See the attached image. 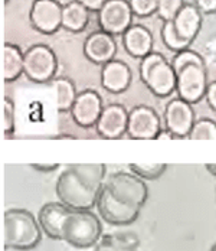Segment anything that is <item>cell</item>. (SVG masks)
<instances>
[{
  "label": "cell",
  "instance_id": "cell-10",
  "mask_svg": "<svg viewBox=\"0 0 216 251\" xmlns=\"http://www.w3.org/2000/svg\"><path fill=\"white\" fill-rule=\"evenodd\" d=\"M162 123L157 111L148 105H136L128 111L127 136L133 140H156Z\"/></svg>",
  "mask_w": 216,
  "mask_h": 251
},
{
  "label": "cell",
  "instance_id": "cell-18",
  "mask_svg": "<svg viewBox=\"0 0 216 251\" xmlns=\"http://www.w3.org/2000/svg\"><path fill=\"white\" fill-rule=\"evenodd\" d=\"M121 42L122 48L130 56L143 59L144 56L153 52L154 38L148 27L134 24L125 33H122Z\"/></svg>",
  "mask_w": 216,
  "mask_h": 251
},
{
  "label": "cell",
  "instance_id": "cell-36",
  "mask_svg": "<svg viewBox=\"0 0 216 251\" xmlns=\"http://www.w3.org/2000/svg\"><path fill=\"white\" fill-rule=\"evenodd\" d=\"M55 139H76V137L71 136V134H61V136H56Z\"/></svg>",
  "mask_w": 216,
  "mask_h": 251
},
{
  "label": "cell",
  "instance_id": "cell-23",
  "mask_svg": "<svg viewBox=\"0 0 216 251\" xmlns=\"http://www.w3.org/2000/svg\"><path fill=\"white\" fill-rule=\"evenodd\" d=\"M160 36H162V41L165 44V47L168 48V50L177 53L180 50H189L192 44L186 42L185 39H182L179 36V33L176 32L174 29V25H173V21L171 22H163V26H162V30H160Z\"/></svg>",
  "mask_w": 216,
  "mask_h": 251
},
{
  "label": "cell",
  "instance_id": "cell-30",
  "mask_svg": "<svg viewBox=\"0 0 216 251\" xmlns=\"http://www.w3.org/2000/svg\"><path fill=\"white\" fill-rule=\"evenodd\" d=\"M203 15L216 13V0H194L193 3Z\"/></svg>",
  "mask_w": 216,
  "mask_h": 251
},
{
  "label": "cell",
  "instance_id": "cell-6",
  "mask_svg": "<svg viewBox=\"0 0 216 251\" xmlns=\"http://www.w3.org/2000/svg\"><path fill=\"white\" fill-rule=\"evenodd\" d=\"M58 58L53 50L45 44H35L24 52V75L29 81L45 84L55 79Z\"/></svg>",
  "mask_w": 216,
  "mask_h": 251
},
{
  "label": "cell",
  "instance_id": "cell-8",
  "mask_svg": "<svg viewBox=\"0 0 216 251\" xmlns=\"http://www.w3.org/2000/svg\"><path fill=\"white\" fill-rule=\"evenodd\" d=\"M134 13L128 0H107L96 12V22L101 30L113 36L125 33L133 24Z\"/></svg>",
  "mask_w": 216,
  "mask_h": 251
},
{
  "label": "cell",
  "instance_id": "cell-17",
  "mask_svg": "<svg viewBox=\"0 0 216 251\" xmlns=\"http://www.w3.org/2000/svg\"><path fill=\"white\" fill-rule=\"evenodd\" d=\"M73 209L62 202H47L38 212V221L42 231L50 240L62 241V226Z\"/></svg>",
  "mask_w": 216,
  "mask_h": 251
},
{
  "label": "cell",
  "instance_id": "cell-7",
  "mask_svg": "<svg viewBox=\"0 0 216 251\" xmlns=\"http://www.w3.org/2000/svg\"><path fill=\"white\" fill-rule=\"evenodd\" d=\"M176 93L179 99L189 104H197L205 99L208 91V74L205 64H191L177 73Z\"/></svg>",
  "mask_w": 216,
  "mask_h": 251
},
{
  "label": "cell",
  "instance_id": "cell-24",
  "mask_svg": "<svg viewBox=\"0 0 216 251\" xmlns=\"http://www.w3.org/2000/svg\"><path fill=\"white\" fill-rule=\"evenodd\" d=\"M130 172L134 175L142 177L143 180H156L168 169L166 163H154V165H137V163H130L128 165Z\"/></svg>",
  "mask_w": 216,
  "mask_h": 251
},
{
  "label": "cell",
  "instance_id": "cell-21",
  "mask_svg": "<svg viewBox=\"0 0 216 251\" xmlns=\"http://www.w3.org/2000/svg\"><path fill=\"white\" fill-rule=\"evenodd\" d=\"M90 13L91 12L76 0H72L70 3L64 4L62 29L71 33H79L85 30L90 24Z\"/></svg>",
  "mask_w": 216,
  "mask_h": 251
},
{
  "label": "cell",
  "instance_id": "cell-28",
  "mask_svg": "<svg viewBox=\"0 0 216 251\" xmlns=\"http://www.w3.org/2000/svg\"><path fill=\"white\" fill-rule=\"evenodd\" d=\"M185 4V0H159L157 16L163 22H171Z\"/></svg>",
  "mask_w": 216,
  "mask_h": 251
},
{
  "label": "cell",
  "instance_id": "cell-5",
  "mask_svg": "<svg viewBox=\"0 0 216 251\" xmlns=\"http://www.w3.org/2000/svg\"><path fill=\"white\" fill-rule=\"evenodd\" d=\"M108 192L121 203L143 208L148 200V188L145 180L133 172H114L104 182Z\"/></svg>",
  "mask_w": 216,
  "mask_h": 251
},
{
  "label": "cell",
  "instance_id": "cell-11",
  "mask_svg": "<svg viewBox=\"0 0 216 251\" xmlns=\"http://www.w3.org/2000/svg\"><path fill=\"white\" fill-rule=\"evenodd\" d=\"M64 4L58 0H33L29 10L30 26L44 35H53L62 27Z\"/></svg>",
  "mask_w": 216,
  "mask_h": 251
},
{
  "label": "cell",
  "instance_id": "cell-32",
  "mask_svg": "<svg viewBox=\"0 0 216 251\" xmlns=\"http://www.w3.org/2000/svg\"><path fill=\"white\" fill-rule=\"evenodd\" d=\"M30 168L35 169L36 172L50 174V172H55L56 169H59V165L58 163H32Z\"/></svg>",
  "mask_w": 216,
  "mask_h": 251
},
{
  "label": "cell",
  "instance_id": "cell-2",
  "mask_svg": "<svg viewBox=\"0 0 216 251\" xmlns=\"http://www.w3.org/2000/svg\"><path fill=\"white\" fill-rule=\"evenodd\" d=\"M38 217L24 208H10L3 214V246L7 250H33L42 241Z\"/></svg>",
  "mask_w": 216,
  "mask_h": 251
},
{
  "label": "cell",
  "instance_id": "cell-1",
  "mask_svg": "<svg viewBox=\"0 0 216 251\" xmlns=\"http://www.w3.org/2000/svg\"><path fill=\"white\" fill-rule=\"evenodd\" d=\"M104 163H72L56 179L58 201L73 211H91L96 206L99 191L105 182Z\"/></svg>",
  "mask_w": 216,
  "mask_h": 251
},
{
  "label": "cell",
  "instance_id": "cell-22",
  "mask_svg": "<svg viewBox=\"0 0 216 251\" xmlns=\"http://www.w3.org/2000/svg\"><path fill=\"white\" fill-rule=\"evenodd\" d=\"M50 82H52L53 91L56 94L58 111H61V113L71 111L72 105H73V102L76 100V96H78L73 81H72L71 78L61 76V78L52 79Z\"/></svg>",
  "mask_w": 216,
  "mask_h": 251
},
{
  "label": "cell",
  "instance_id": "cell-4",
  "mask_svg": "<svg viewBox=\"0 0 216 251\" xmlns=\"http://www.w3.org/2000/svg\"><path fill=\"white\" fill-rule=\"evenodd\" d=\"M102 224L93 211H72L62 226V241L75 249H90L99 240Z\"/></svg>",
  "mask_w": 216,
  "mask_h": 251
},
{
  "label": "cell",
  "instance_id": "cell-39",
  "mask_svg": "<svg viewBox=\"0 0 216 251\" xmlns=\"http://www.w3.org/2000/svg\"><path fill=\"white\" fill-rule=\"evenodd\" d=\"M215 195H216V192H215Z\"/></svg>",
  "mask_w": 216,
  "mask_h": 251
},
{
  "label": "cell",
  "instance_id": "cell-31",
  "mask_svg": "<svg viewBox=\"0 0 216 251\" xmlns=\"http://www.w3.org/2000/svg\"><path fill=\"white\" fill-rule=\"evenodd\" d=\"M205 100L208 102V105L216 111V79L209 82L208 85V91H206V96H205Z\"/></svg>",
  "mask_w": 216,
  "mask_h": 251
},
{
  "label": "cell",
  "instance_id": "cell-34",
  "mask_svg": "<svg viewBox=\"0 0 216 251\" xmlns=\"http://www.w3.org/2000/svg\"><path fill=\"white\" fill-rule=\"evenodd\" d=\"M163 139H168V140H176V139H179L173 131H170L168 128H162L160 131H159V134H157V139L156 140H163Z\"/></svg>",
  "mask_w": 216,
  "mask_h": 251
},
{
  "label": "cell",
  "instance_id": "cell-3",
  "mask_svg": "<svg viewBox=\"0 0 216 251\" xmlns=\"http://www.w3.org/2000/svg\"><path fill=\"white\" fill-rule=\"evenodd\" d=\"M139 74L147 90L156 97L165 99L176 91L177 74L171 62L159 52L144 56L139 67Z\"/></svg>",
  "mask_w": 216,
  "mask_h": 251
},
{
  "label": "cell",
  "instance_id": "cell-16",
  "mask_svg": "<svg viewBox=\"0 0 216 251\" xmlns=\"http://www.w3.org/2000/svg\"><path fill=\"white\" fill-rule=\"evenodd\" d=\"M99 81L105 91L111 94H122L131 85L133 73L125 62L120 59H113L101 67Z\"/></svg>",
  "mask_w": 216,
  "mask_h": 251
},
{
  "label": "cell",
  "instance_id": "cell-9",
  "mask_svg": "<svg viewBox=\"0 0 216 251\" xmlns=\"http://www.w3.org/2000/svg\"><path fill=\"white\" fill-rule=\"evenodd\" d=\"M96 208L98 209L99 217L105 223L117 226H131L133 223L137 221L140 211H142V208L130 206V205H125V203L117 201L104 185L99 191Z\"/></svg>",
  "mask_w": 216,
  "mask_h": 251
},
{
  "label": "cell",
  "instance_id": "cell-14",
  "mask_svg": "<svg viewBox=\"0 0 216 251\" xmlns=\"http://www.w3.org/2000/svg\"><path fill=\"white\" fill-rule=\"evenodd\" d=\"M128 111L121 104H108L104 107L96 128L99 137L105 140H117L127 134Z\"/></svg>",
  "mask_w": 216,
  "mask_h": 251
},
{
  "label": "cell",
  "instance_id": "cell-20",
  "mask_svg": "<svg viewBox=\"0 0 216 251\" xmlns=\"http://www.w3.org/2000/svg\"><path fill=\"white\" fill-rule=\"evenodd\" d=\"M24 73V52L10 42L1 50V78L4 82H13Z\"/></svg>",
  "mask_w": 216,
  "mask_h": 251
},
{
  "label": "cell",
  "instance_id": "cell-35",
  "mask_svg": "<svg viewBox=\"0 0 216 251\" xmlns=\"http://www.w3.org/2000/svg\"><path fill=\"white\" fill-rule=\"evenodd\" d=\"M205 168H206V171H208L211 175L216 176V163H208Z\"/></svg>",
  "mask_w": 216,
  "mask_h": 251
},
{
  "label": "cell",
  "instance_id": "cell-33",
  "mask_svg": "<svg viewBox=\"0 0 216 251\" xmlns=\"http://www.w3.org/2000/svg\"><path fill=\"white\" fill-rule=\"evenodd\" d=\"M81 4H84L90 12H98L107 0H76Z\"/></svg>",
  "mask_w": 216,
  "mask_h": 251
},
{
  "label": "cell",
  "instance_id": "cell-13",
  "mask_svg": "<svg viewBox=\"0 0 216 251\" xmlns=\"http://www.w3.org/2000/svg\"><path fill=\"white\" fill-rule=\"evenodd\" d=\"M196 123L192 104L182 99H173L165 108V126L179 139H189L193 126Z\"/></svg>",
  "mask_w": 216,
  "mask_h": 251
},
{
  "label": "cell",
  "instance_id": "cell-12",
  "mask_svg": "<svg viewBox=\"0 0 216 251\" xmlns=\"http://www.w3.org/2000/svg\"><path fill=\"white\" fill-rule=\"evenodd\" d=\"M102 110V99L96 90H84L78 93L70 113L75 125L81 128H91L96 126Z\"/></svg>",
  "mask_w": 216,
  "mask_h": 251
},
{
  "label": "cell",
  "instance_id": "cell-25",
  "mask_svg": "<svg viewBox=\"0 0 216 251\" xmlns=\"http://www.w3.org/2000/svg\"><path fill=\"white\" fill-rule=\"evenodd\" d=\"M192 140H216V122L211 119L196 120L189 134Z\"/></svg>",
  "mask_w": 216,
  "mask_h": 251
},
{
  "label": "cell",
  "instance_id": "cell-19",
  "mask_svg": "<svg viewBox=\"0 0 216 251\" xmlns=\"http://www.w3.org/2000/svg\"><path fill=\"white\" fill-rule=\"evenodd\" d=\"M202 22H203V13L192 3H186L173 19L176 32L182 39H185L189 44H192L196 36L199 35L202 29Z\"/></svg>",
  "mask_w": 216,
  "mask_h": 251
},
{
  "label": "cell",
  "instance_id": "cell-15",
  "mask_svg": "<svg viewBox=\"0 0 216 251\" xmlns=\"http://www.w3.org/2000/svg\"><path fill=\"white\" fill-rule=\"evenodd\" d=\"M82 50L88 61L102 67L114 59L117 53V42L111 33H107L99 29L85 38Z\"/></svg>",
  "mask_w": 216,
  "mask_h": 251
},
{
  "label": "cell",
  "instance_id": "cell-29",
  "mask_svg": "<svg viewBox=\"0 0 216 251\" xmlns=\"http://www.w3.org/2000/svg\"><path fill=\"white\" fill-rule=\"evenodd\" d=\"M134 16L137 18H148L157 13L159 0H128Z\"/></svg>",
  "mask_w": 216,
  "mask_h": 251
},
{
  "label": "cell",
  "instance_id": "cell-27",
  "mask_svg": "<svg viewBox=\"0 0 216 251\" xmlns=\"http://www.w3.org/2000/svg\"><path fill=\"white\" fill-rule=\"evenodd\" d=\"M191 64H205L203 56L200 53H197L196 50H192L191 48L174 53V56L171 59V65H173L176 73L179 70H182L183 67H188Z\"/></svg>",
  "mask_w": 216,
  "mask_h": 251
},
{
  "label": "cell",
  "instance_id": "cell-37",
  "mask_svg": "<svg viewBox=\"0 0 216 251\" xmlns=\"http://www.w3.org/2000/svg\"><path fill=\"white\" fill-rule=\"evenodd\" d=\"M209 251H216V243L214 244V246H212V247H211V250Z\"/></svg>",
  "mask_w": 216,
  "mask_h": 251
},
{
  "label": "cell",
  "instance_id": "cell-38",
  "mask_svg": "<svg viewBox=\"0 0 216 251\" xmlns=\"http://www.w3.org/2000/svg\"><path fill=\"white\" fill-rule=\"evenodd\" d=\"M6 3H9V0H3V4H6Z\"/></svg>",
  "mask_w": 216,
  "mask_h": 251
},
{
  "label": "cell",
  "instance_id": "cell-26",
  "mask_svg": "<svg viewBox=\"0 0 216 251\" xmlns=\"http://www.w3.org/2000/svg\"><path fill=\"white\" fill-rule=\"evenodd\" d=\"M1 130L6 137L12 139L15 133V102L9 97L1 101Z\"/></svg>",
  "mask_w": 216,
  "mask_h": 251
}]
</instances>
